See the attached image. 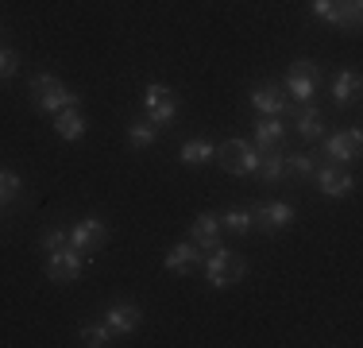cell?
Here are the masks:
<instances>
[{
    "label": "cell",
    "mask_w": 363,
    "mask_h": 348,
    "mask_svg": "<svg viewBox=\"0 0 363 348\" xmlns=\"http://www.w3.org/2000/svg\"><path fill=\"white\" fill-rule=\"evenodd\" d=\"M294 132H298L301 139H325V112L317 109L313 101H306V104H298L294 109Z\"/></svg>",
    "instance_id": "obj_12"
},
{
    "label": "cell",
    "mask_w": 363,
    "mask_h": 348,
    "mask_svg": "<svg viewBox=\"0 0 363 348\" xmlns=\"http://www.w3.org/2000/svg\"><path fill=\"white\" fill-rule=\"evenodd\" d=\"M252 213H255V229H263V232H282L294 224L290 202H263V205H252Z\"/></svg>",
    "instance_id": "obj_10"
},
{
    "label": "cell",
    "mask_w": 363,
    "mask_h": 348,
    "mask_svg": "<svg viewBox=\"0 0 363 348\" xmlns=\"http://www.w3.org/2000/svg\"><path fill=\"white\" fill-rule=\"evenodd\" d=\"M20 194H23L20 174H16V170H0V209H4V205H12Z\"/></svg>",
    "instance_id": "obj_25"
},
{
    "label": "cell",
    "mask_w": 363,
    "mask_h": 348,
    "mask_svg": "<svg viewBox=\"0 0 363 348\" xmlns=\"http://www.w3.org/2000/svg\"><path fill=\"white\" fill-rule=\"evenodd\" d=\"M252 109H259L263 116H286V112H294L298 104L282 97L279 85H255L252 89Z\"/></svg>",
    "instance_id": "obj_13"
},
{
    "label": "cell",
    "mask_w": 363,
    "mask_h": 348,
    "mask_svg": "<svg viewBox=\"0 0 363 348\" xmlns=\"http://www.w3.org/2000/svg\"><path fill=\"white\" fill-rule=\"evenodd\" d=\"M317 20H325L328 28H340V31H356L359 28V12H363V0H309Z\"/></svg>",
    "instance_id": "obj_3"
},
{
    "label": "cell",
    "mask_w": 363,
    "mask_h": 348,
    "mask_svg": "<svg viewBox=\"0 0 363 348\" xmlns=\"http://www.w3.org/2000/svg\"><path fill=\"white\" fill-rule=\"evenodd\" d=\"M66 244H70V229H47V232H43V240H39V248L50 256V251L66 248Z\"/></svg>",
    "instance_id": "obj_27"
},
{
    "label": "cell",
    "mask_w": 363,
    "mask_h": 348,
    "mask_svg": "<svg viewBox=\"0 0 363 348\" xmlns=\"http://www.w3.org/2000/svg\"><path fill=\"white\" fill-rule=\"evenodd\" d=\"M205 278H209L213 290H228V286H236L247 278V259L220 244V248H213L209 259H205Z\"/></svg>",
    "instance_id": "obj_1"
},
{
    "label": "cell",
    "mask_w": 363,
    "mask_h": 348,
    "mask_svg": "<svg viewBox=\"0 0 363 348\" xmlns=\"http://www.w3.org/2000/svg\"><path fill=\"white\" fill-rule=\"evenodd\" d=\"M55 85H58V77H55V74H47V70H43V74H35V77H31L28 93H31V97H39V93L55 89Z\"/></svg>",
    "instance_id": "obj_28"
},
{
    "label": "cell",
    "mask_w": 363,
    "mask_h": 348,
    "mask_svg": "<svg viewBox=\"0 0 363 348\" xmlns=\"http://www.w3.org/2000/svg\"><path fill=\"white\" fill-rule=\"evenodd\" d=\"M255 174L263 182H282L286 178V159H282V151H259V167H255Z\"/></svg>",
    "instance_id": "obj_21"
},
{
    "label": "cell",
    "mask_w": 363,
    "mask_h": 348,
    "mask_svg": "<svg viewBox=\"0 0 363 348\" xmlns=\"http://www.w3.org/2000/svg\"><path fill=\"white\" fill-rule=\"evenodd\" d=\"M77 341H82L85 348H105V344L112 341V329H108V325H82Z\"/></svg>",
    "instance_id": "obj_26"
},
{
    "label": "cell",
    "mask_w": 363,
    "mask_h": 348,
    "mask_svg": "<svg viewBox=\"0 0 363 348\" xmlns=\"http://www.w3.org/2000/svg\"><path fill=\"white\" fill-rule=\"evenodd\" d=\"M155 136H159V128H155L151 120H132V124H128V143H132L135 151L151 147V143H155Z\"/></svg>",
    "instance_id": "obj_24"
},
{
    "label": "cell",
    "mask_w": 363,
    "mask_h": 348,
    "mask_svg": "<svg viewBox=\"0 0 363 348\" xmlns=\"http://www.w3.org/2000/svg\"><path fill=\"white\" fill-rule=\"evenodd\" d=\"M105 240H108V229L101 217H82L70 229V248H77V251H101Z\"/></svg>",
    "instance_id": "obj_8"
},
{
    "label": "cell",
    "mask_w": 363,
    "mask_h": 348,
    "mask_svg": "<svg viewBox=\"0 0 363 348\" xmlns=\"http://www.w3.org/2000/svg\"><path fill=\"white\" fill-rule=\"evenodd\" d=\"M77 93L74 89H66L62 82L55 85V89H47V93H39L35 97V104H39V112H50V116H55V112H62V109H77Z\"/></svg>",
    "instance_id": "obj_17"
},
{
    "label": "cell",
    "mask_w": 363,
    "mask_h": 348,
    "mask_svg": "<svg viewBox=\"0 0 363 348\" xmlns=\"http://www.w3.org/2000/svg\"><path fill=\"white\" fill-rule=\"evenodd\" d=\"M55 136H58V139H66V143L82 139V136H85V116H82L77 109H62V112H55Z\"/></svg>",
    "instance_id": "obj_18"
},
{
    "label": "cell",
    "mask_w": 363,
    "mask_h": 348,
    "mask_svg": "<svg viewBox=\"0 0 363 348\" xmlns=\"http://www.w3.org/2000/svg\"><path fill=\"white\" fill-rule=\"evenodd\" d=\"M359 85H363L359 70H340V74L333 77V101L336 104H352L356 93H359Z\"/></svg>",
    "instance_id": "obj_19"
},
{
    "label": "cell",
    "mask_w": 363,
    "mask_h": 348,
    "mask_svg": "<svg viewBox=\"0 0 363 348\" xmlns=\"http://www.w3.org/2000/svg\"><path fill=\"white\" fill-rule=\"evenodd\" d=\"M282 159H286V174H298V178H313V170L321 167V155H313V151L282 155Z\"/></svg>",
    "instance_id": "obj_23"
},
{
    "label": "cell",
    "mask_w": 363,
    "mask_h": 348,
    "mask_svg": "<svg viewBox=\"0 0 363 348\" xmlns=\"http://www.w3.org/2000/svg\"><path fill=\"white\" fill-rule=\"evenodd\" d=\"M282 116H259L255 120V139L252 143L259 151H282V143H286V128L279 124Z\"/></svg>",
    "instance_id": "obj_14"
},
{
    "label": "cell",
    "mask_w": 363,
    "mask_h": 348,
    "mask_svg": "<svg viewBox=\"0 0 363 348\" xmlns=\"http://www.w3.org/2000/svg\"><path fill=\"white\" fill-rule=\"evenodd\" d=\"M201 256H205V251L197 248L194 240H186V244H174V248L167 251V271H174V275H189L197 263H201Z\"/></svg>",
    "instance_id": "obj_16"
},
{
    "label": "cell",
    "mask_w": 363,
    "mask_h": 348,
    "mask_svg": "<svg viewBox=\"0 0 363 348\" xmlns=\"http://www.w3.org/2000/svg\"><path fill=\"white\" fill-rule=\"evenodd\" d=\"M317 85H321V66H317L313 58H298V62L286 70V82H282V89L290 93L294 104H306V101H313Z\"/></svg>",
    "instance_id": "obj_2"
},
{
    "label": "cell",
    "mask_w": 363,
    "mask_h": 348,
    "mask_svg": "<svg viewBox=\"0 0 363 348\" xmlns=\"http://www.w3.org/2000/svg\"><path fill=\"white\" fill-rule=\"evenodd\" d=\"M143 104H147V120H151L155 128L170 124V120L178 116V101H174V93H170V85H162V82L147 85V89H143Z\"/></svg>",
    "instance_id": "obj_5"
},
{
    "label": "cell",
    "mask_w": 363,
    "mask_h": 348,
    "mask_svg": "<svg viewBox=\"0 0 363 348\" xmlns=\"http://www.w3.org/2000/svg\"><path fill=\"white\" fill-rule=\"evenodd\" d=\"M359 147H363L359 128H348V132H336V136L325 139L321 159L333 163V167H340V163H356V159H359Z\"/></svg>",
    "instance_id": "obj_7"
},
{
    "label": "cell",
    "mask_w": 363,
    "mask_h": 348,
    "mask_svg": "<svg viewBox=\"0 0 363 348\" xmlns=\"http://www.w3.org/2000/svg\"><path fill=\"white\" fill-rule=\"evenodd\" d=\"M313 182H317V190H321L325 197H348L352 190H356V174L333 167V163L317 167V170H313Z\"/></svg>",
    "instance_id": "obj_9"
},
{
    "label": "cell",
    "mask_w": 363,
    "mask_h": 348,
    "mask_svg": "<svg viewBox=\"0 0 363 348\" xmlns=\"http://www.w3.org/2000/svg\"><path fill=\"white\" fill-rule=\"evenodd\" d=\"M16 70H20V55L8 47H0V77H12Z\"/></svg>",
    "instance_id": "obj_29"
},
{
    "label": "cell",
    "mask_w": 363,
    "mask_h": 348,
    "mask_svg": "<svg viewBox=\"0 0 363 348\" xmlns=\"http://www.w3.org/2000/svg\"><path fill=\"white\" fill-rule=\"evenodd\" d=\"M213 155H217V147H213L209 139H186L178 159L186 163V167H205V163H213Z\"/></svg>",
    "instance_id": "obj_20"
},
{
    "label": "cell",
    "mask_w": 363,
    "mask_h": 348,
    "mask_svg": "<svg viewBox=\"0 0 363 348\" xmlns=\"http://www.w3.org/2000/svg\"><path fill=\"white\" fill-rule=\"evenodd\" d=\"M220 229L236 232V236H247L255 229V213L252 209H228V213H220Z\"/></svg>",
    "instance_id": "obj_22"
},
{
    "label": "cell",
    "mask_w": 363,
    "mask_h": 348,
    "mask_svg": "<svg viewBox=\"0 0 363 348\" xmlns=\"http://www.w3.org/2000/svg\"><path fill=\"white\" fill-rule=\"evenodd\" d=\"M189 240H194L205 256H209L213 248H220V217L217 213H201L194 221V229H189Z\"/></svg>",
    "instance_id": "obj_15"
},
{
    "label": "cell",
    "mask_w": 363,
    "mask_h": 348,
    "mask_svg": "<svg viewBox=\"0 0 363 348\" xmlns=\"http://www.w3.org/2000/svg\"><path fill=\"white\" fill-rule=\"evenodd\" d=\"M105 325L112 329V337H128L135 333V329L143 325V313L135 302H112V306L105 310Z\"/></svg>",
    "instance_id": "obj_11"
},
{
    "label": "cell",
    "mask_w": 363,
    "mask_h": 348,
    "mask_svg": "<svg viewBox=\"0 0 363 348\" xmlns=\"http://www.w3.org/2000/svg\"><path fill=\"white\" fill-rule=\"evenodd\" d=\"M82 267H85V251H77V248H58V251H50V259H47V278L50 283H77L82 278Z\"/></svg>",
    "instance_id": "obj_6"
},
{
    "label": "cell",
    "mask_w": 363,
    "mask_h": 348,
    "mask_svg": "<svg viewBox=\"0 0 363 348\" xmlns=\"http://www.w3.org/2000/svg\"><path fill=\"white\" fill-rule=\"evenodd\" d=\"M213 159H217L228 174H255V167H259V147L247 143V139H224Z\"/></svg>",
    "instance_id": "obj_4"
}]
</instances>
